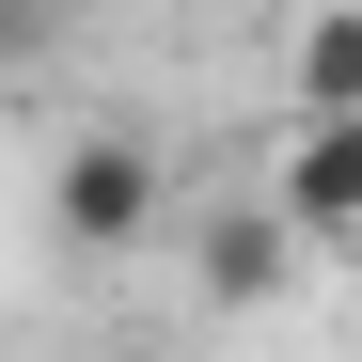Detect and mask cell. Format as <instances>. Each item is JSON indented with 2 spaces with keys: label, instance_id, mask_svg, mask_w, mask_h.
<instances>
[{
  "label": "cell",
  "instance_id": "cell-1",
  "mask_svg": "<svg viewBox=\"0 0 362 362\" xmlns=\"http://www.w3.org/2000/svg\"><path fill=\"white\" fill-rule=\"evenodd\" d=\"M158 142L142 127H79L64 158H47V236H64V252H142L158 236Z\"/></svg>",
  "mask_w": 362,
  "mask_h": 362
},
{
  "label": "cell",
  "instance_id": "cell-2",
  "mask_svg": "<svg viewBox=\"0 0 362 362\" xmlns=\"http://www.w3.org/2000/svg\"><path fill=\"white\" fill-rule=\"evenodd\" d=\"M189 284L221 299V315H252V299H284V284H299V221H284V205H221V221L189 236Z\"/></svg>",
  "mask_w": 362,
  "mask_h": 362
},
{
  "label": "cell",
  "instance_id": "cell-3",
  "mask_svg": "<svg viewBox=\"0 0 362 362\" xmlns=\"http://www.w3.org/2000/svg\"><path fill=\"white\" fill-rule=\"evenodd\" d=\"M299 236H362V110H331V127L284 142V189H268Z\"/></svg>",
  "mask_w": 362,
  "mask_h": 362
},
{
  "label": "cell",
  "instance_id": "cell-4",
  "mask_svg": "<svg viewBox=\"0 0 362 362\" xmlns=\"http://www.w3.org/2000/svg\"><path fill=\"white\" fill-rule=\"evenodd\" d=\"M284 79H299V127H331V110H362V0H315V16H299Z\"/></svg>",
  "mask_w": 362,
  "mask_h": 362
},
{
  "label": "cell",
  "instance_id": "cell-5",
  "mask_svg": "<svg viewBox=\"0 0 362 362\" xmlns=\"http://www.w3.org/2000/svg\"><path fill=\"white\" fill-rule=\"evenodd\" d=\"M47 32H64V0H0V79H16V64H47Z\"/></svg>",
  "mask_w": 362,
  "mask_h": 362
},
{
  "label": "cell",
  "instance_id": "cell-6",
  "mask_svg": "<svg viewBox=\"0 0 362 362\" xmlns=\"http://www.w3.org/2000/svg\"><path fill=\"white\" fill-rule=\"evenodd\" d=\"M142 362H158V346H142Z\"/></svg>",
  "mask_w": 362,
  "mask_h": 362
}]
</instances>
